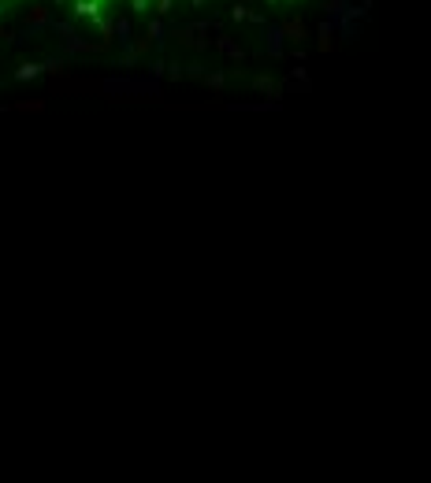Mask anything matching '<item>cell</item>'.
Instances as JSON below:
<instances>
[{
	"instance_id": "cell-1",
	"label": "cell",
	"mask_w": 431,
	"mask_h": 483,
	"mask_svg": "<svg viewBox=\"0 0 431 483\" xmlns=\"http://www.w3.org/2000/svg\"><path fill=\"white\" fill-rule=\"evenodd\" d=\"M71 12H75V19H86L89 26L104 19V4H97V0H71Z\"/></svg>"
},
{
	"instance_id": "cell-4",
	"label": "cell",
	"mask_w": 431,
	"mask_h": 483,
	"mask_svg": "<svg viewBox=\"0 0 431 483\" xmlns=\"http://www.w3.org/2000/svg\"><path fill=\"white\" fill-rule=\"evenodd\" d=\"M171 4H175V0H153V8H157L160 15H164V12H171Z\"/></svg>"
},
{
	"instance_id": "cell-6",
	"label": "cell",
	"mask_w": 431,
	"mask_h": 483,
	"mask_svg": "<svg viewBox=\"0 0 431 483\" xmlns=\"http://www.w3.org/2000/svg\"><path fill=\"white\" fill-rule=\"evenodd\" d=\"M190 4H194V8H205V0H190Z\"/></svg>"
},
{
	"instance_id": "cell-7",
	"label": "cell",
	"mask_w": 431,
	"mask_h": 483,
	"mask_svg": "<svg viewBox=\"0 0 431 483\" xmlns=\"http://www.w3.org/2000/svg\"><path fill=\"white\" fill-rule=\"evenodd\" d=\"M287 4H305V0H287Z\"/></svg>"
},
{
	"instance_id": "cell-10",
	"label": "cell",
	"mask_w": 431,
	"mask_h": 483,
	"mask_svg": "<svg viewBox=\"0 0 431 483\" xmlns=\"http://www.w3.org/2000/svg\"><path fill=\"white\" fill-rule=\"evenodd\" d=\"M108 4H112V0H108Z\"/></svg>"
},
{
	"instance_id": "cell-5",
	"label": "cell",
	"mask_w": 431,
	"mask_h": 483,
	"mask_svg": "<svg viewBox=\"0 0 431 483\" xmlns=\"http://www.w3.org/2000/svg\"><path fill=\"white\" fill-rule=\"evenodd\" d=\"M8 12V0H0V15H4Z\"/></svg>"
},
{
	"instance_id": "cell-9",
	"label": "cell",
	"mask_w": 431,
	"mask_h": 483,
	"mask_svg": "<svg viewBox=\"0 0 431 483\" xmlns=\"http://www.w3.org/2000/svg\"><path fill=\"white\" fill-rule=\"evenodd\" d=\"M268 4H279V0H268Z\"/></svg>"
},
{
	"instance_id": "cell-3",
	"label": "cell",
	"mask_w": 431,
	"mask_h": 483,
	"mask_svg": "<svg viewBox=\"0 0 431 483\" xmlns=\"http://www.w3.org/2000/svg\"><path fill=\"white\" fill-rule=\"evenodd\" d=\"M126 4H131V12H137V15H145L153 8V0H126Z\"/></svg>"
},
{
	"instance_id": "cell-8",
	"label": "cell",
	"mask_w": 431,
	"mask_h": 483,
	"mask_svg": "<svg viewBox=\"0 0 431 483\" xmlns=\"http://www.w3.org/2000/svg\"><path fill=\"white\" fill-rule=\"evenodd\" d=\"M8 4H23V0H8Z\"/></svg>"
},
{
	"instance_id": "cell-2",
	"label": "cell",
	"mask_w": 431,
	"mask_h": 483,
	"mask_svg": "<svg viewBox=\"0 0 431 483\" xmlns=\"http://www.w3.org/2000/svg\"><path fill=\"white\" fill-rule=\"evenodd\" d=\"M34 75H41V67H38V63H26V67H19V71H15V78H19V82L34 78Z\"/></svg>"
}]
</instances>
